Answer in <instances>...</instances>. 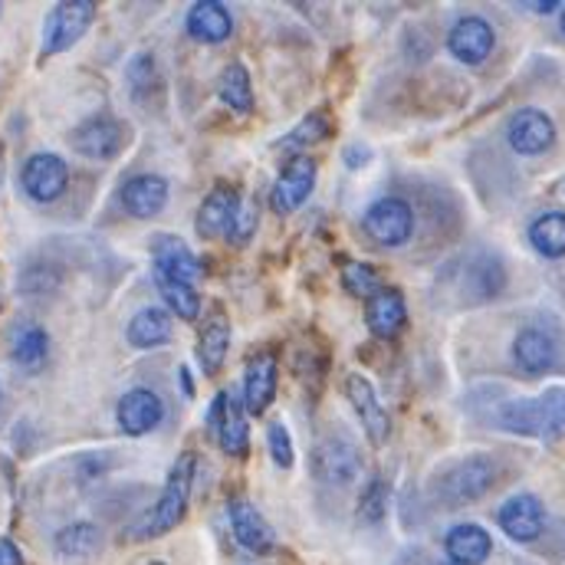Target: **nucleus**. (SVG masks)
<instances>
[{
  "label": "nucleus",
  "mask_w": 565,
  "mask_h": 565,
  "mask_svg": "<svg viewBox=\"0 0 565 565\" xmlns=\"http://www.w3.org/2000/svg\"><path fill=\"white\" fill-rule=\"evenodd\" d=\"M227 516H231V530H234V540L254 553V556H267L277 550V533L274 526L264 520V513L247 503V500H231L227 503Z\"/></svg>",
  "instance_id": "2eb2a0df"
},
{
  "label": "nucleus",
  "mask_w": 565,
  "mask_h": 565,
  "mask_svg": "<svg viewBox=\"0 0 565 565\" xmlns=\"http://www.w3.org/2000/svg\"><path fill=\"white\" fill-rule=\"evenodd\" d=\"M46 355H50V335L43 326H20L13 335H10V359L23 369V372H40L46 365Z\"/></svg>",
  "instance_id": "393cba45"
},
{
  "label": "nucleus",
  "mask_w": 565,
  "mask_h": 565,
  "mask_svg": "<svg viewBox=\"0 0 565 565\" xmlns=\"http://www.w3.org/2000/svg\"><path fill=\"white\" fill-rule=\"evenodd\" d=\"M329 116L326 113H309L296 129H292V136L286 139V145H292V148H309V145H316V141H322L329 136Z\"/></svg>",
  "instance_id": "f704fd0d"
},
{
  "label": "nucleus",
  "mask_w": 565,
  "mask_h": 565,
  "mask_svg": "<svg viewBox=\"0 0 565 565\" xmlns=\"http://www.w3.org/2000/svg\"><path fill=\"white\" fill-rule=\"evenodd\" d=\"M0 398H3V395H0Z\"/></svg>",
  "instance_id": "a18cd8bd"
},
{
  "label": "nucleus",
  "mask_w": 565,
  "mask_h": 565,
  "mask_svg": "<svg viewBox=\"0 0 565 565\" xmlns=\"http://www.w3.org/2000/svg\"><path fill=\"white\" fill-rule=\"evenodd\" d=\"M497 46V33L483 17H460L447 33V50L463 66H480Z\"/></svg>",
  "instance_id": "f8f14e48"
},
{
  "label": "nucleus",
  "mask_w": 565,
  "mask_h": 565,
  "mask_svg": "<svg viewBox=\"0 0 565 565\" xmlns=\"http://www.w3.org/2000/svg\"><path fill=\"white\" fill-rule=\"evenodd\" d=\"M559 23H563V33H565V7H563V20H559Z\"/></svg>",
  "instance_id": "79ce46f5"
},
{
  "label": "nucleus",
  "mask_w": 565,
  "mask_h": 565,
  "mask_svg": "<svg viewBox=\"0 0 565 565\" xmlns=\"http://www.w3.org/2000/svg\"><path fill=\"white\" fill-rule=\"evenodd\" d=\"M70 145L86 154V158H96V161H109L122 151L126 145V126L113 116H93L86 119L83 126L73 129Z\"/></svg>",
  "instance_id": "ddd939ff"
},
{
  "label": "nucleus",
  "mask_w": 565,
  "mask_h": 565,
  "mask_svg": "<svg viewBox=\"0 0 565 565\" xmlns=\"http://www.w3.org/2000/svg\"><path fill=\"white\" fill-rule=\"evenodd\" d=\"M312 191H316V161L306 154H296L280 171V178L270 191V204L277 214H292L309 201Z\"/></svg>",
  "instance_id": "9b49d317"
},
{
  "label": "nucleus",
  "mask_w": 565,
  "mask_h": 565,
  "mask_svg": "<svg viewBox=\"0 0 565 565\" xmlns=\"http://www.w3.org/2000/svg\"><path fill=\"white\" fill-rule=\"evenodd\" d=\"M151 257H154V274L171 277V280L194 286V282L201 280V274H204V264L198 260V254L181 237H171V234L151 237Z\"/></svg>",
  "instance_id": "dca6fc26"
},
{
  "label": "nucleus",
  "mask_w": 565,
  "mask_h": 565,
  "mask_svg": "<svg viewBox=\"0 0 565 565\" xmlns=\"http://www.w3.org/2000/svg\"><path fill=\"white\" fill-rule=\"evenodd\" d=\"M342 286L352 292V296H365L372 299L379 289H382V277L372 264H362V260H345L342 264Z\"/></svg>",
  "instance_id": "473e14b6"
},
{
  "label": "nucleus",
  "mask_w": 565,
  "mask_h": 565,
  "mask_svg": "<svg viewBox=\"0 0 565 565\" xmlns=\"http://www.w3.org/2000/svg\"><path fill=\"white\" fill-rule=\"evenodd\" d=\"M241 204H244V198L234 188H214L198 211V234L201 237H231Z\"/></svg>",
  "instance_id": "6ab92c4d"
},
{
  "label": "nucleus",
  "mask_w": 565,
  "mask_h": 565,
  "mask_svg": "<svg viewBox=\"0 0 565 565\" xmlns=\"http://www.w3.org/2000/svg\"><path fill=\"white\" fill-rule=\"evenodd\" d=\"M217 93H221L224 106H231L234 113H241V116L254 113V86H250V73H247L244 63H231L221 73Z\"/></svg>",
  "instance_id": "c756f323"
},
{
  "label": "nucleus",
  "mask_w": 565,
  "mask_h": 565,
  "mask_svg": "<svg viewBox=\"0 0 565 565\" xmlns=\"http://www.w3.org/2000/svg\"><path fill=\"white\" fill-rule=\"evenodd\" d=\"M151 565H158V563H151Z\"/></svg>",
  "instance_id": "c03bdc74"
},
{
  "label": "nucleus",
  "mask_w": 565,
  "mask_h": 565,
  "mask_svg": "<svg viewBox=\"0 0 565 565\" xmlns=\"http://www.w3.org/2000/svg\"><path fill=\"white\" fill-rule=\"evenodd\" d=\"M277 355L274 352H260L247 362V372H244V408L250 415H264L270 408V402L277 398Z\"/></svg>",
  "instance_id": "a211bd4d"
},
{
  "label": "nucleus",
  "mask_w": 565,
  "mask_h": 565,
  "mask_svg": "<svg viewBox=\"0 0 565 565\" xmlns=\"http://www.w3.org/2000/svg\"><path fill=\"white\" fill-rule=\"evenodd\" d=\"M103 550V530L96 523H70L56 533V553L63 559H89Z\"/></svg>",
  "instance_id": "cd10ccee"
},
{
  "label": "nucleus",
  "mask_w": 565,
  "mask_h": 565,
  "mask_svg": "<svg viewBox=\"0 0 565 565\" xmlns=\"http://www.w3.org/2000/svg\"><path fill=\"white\" fill-rule=\"evenodd\" d=\"M388 500H392L388 483L385 480H372L365 487V493L359 497V520L369 523V526H379L388 516Z\"/></svg>",
  "instance_id": "72a5a7b5"
},
{
  "label": "nucleus",
  "mask_w": 565,
  "mask_h": 565,
  "mask_svg": "<svg viewBox=\"0 0 565 565\" xmlns=\"http://www.w3.org/2000/svg\"><path fill=\"white\" fill-rule=\"evenodd\" d=\"M345 161H349L352 168H359V164L369 161V151H365V148H345Z\"/></svg>",
  "instance_id": "58836bf2"
},
{
  "label": "nucleus",
  "mask_w": 565,
  "mask_h": 565,
  "mask_svg": "<svg viewBox=\"0 0 565 565\" xmlns=\"http://www.w3.org/2000/svg\"><path fill=\"white\" fill-rule=\"evenodd\" d=\"M126 83H129V93L136 96V103H148L158 93V66L148 53L132 56V63L126 70Z\"/></svg>",
  "instance_id": "2f4dec72"
},
{
  "label": "nucleus",
  "mask_w": 565,
  "mask_h": 565,
  "mask_svg": "<svg viewBox=\"0 0 565 565\" xmlns=\"http://www.w3.org/2000/svg\"><path fill=\"white\" fill-rule=\"evenodd\" d=\"M497 424L520 437H543L563 440L565 437V385L546 388L536 398H513L497 412Z\"/></svg>",
  "instance_id": "f257e3e1"
},
{
  "label": "nucleus",
  "mask_w": 565,
  "mask_h": 565,
  "mask_svg": "<svg viewBox=\"0 0 565 565\" xmlns=\"http://www.w3.org/2000/svg\"><path fill=\"white\" fill-rule=\"evenodd\" d=\"M345 395H349V402H352V408H355V415H359V422L365 427V434H369V440L375 444V447H382L385 440H388V434H392V418H388V412H385V405L379 402V392H375V385L365 379V375H349L345 379Z\"/></svg>",
  "instance_id": "4468645a"
},
{
  "label": "nucleus",
  "mask_w": 565,
  "mask_h": 565,
  "mask_svg": "<svg viewBox=\"0 0 565 565\" xmlns=\"http://www.w3.org/2000/svg\"><path fill=\"white\" fill-rule=\"evenodd\" d=\"M434 565H454V563H434Z\"/></svg>",
  "instance_id": "37998d69"
},
{
  "label": "nucleus",
  "mask_w": 565,
  "mask_h": 565,
  "mask_svg": "<svg viewBox=\"0 0 565 565\" xmlns=\"http://www.w3.org/2000/svg\"><path fill=\"white\" fill-rule=\"evenodd\" d=\"M154 280H158V292H161L164 306H168L174 316H181V319H188V322L201 316V296H198V289H194L191 282L171 280V277H161V274H154Z\"/></svg>",
  "instance_id": "7c9ffc66"
},
{
  "label": "nucleus",
  "mask_w": 565,
  "mask_h": 565,
  "mask_svg": "<svg viewBox=\"0 0 565 565\" xmlns=\"http://www.w3.org/2000/svg\"><path fill=\"white\" fill-rule=\"evenodd\" d=\"M444 553H447V563L454 565H483L493 553V540L477 523H457L444 536Z\"/></svg>",
  "instance_id": "5701e85b"
},
{
  "label": "nucleus",
  "mask_w": 565,
  "mask_h": 565,
  "mask_svg": "<svg viewBox=\"0 0 565 565\" xmlns=\"http://www.w3.org/2000/svg\"><path fill=\"white\" fill-rule=\"evenodd\" d=\"M530 244L540 257L546 260H559L565 257V211H550L540 214L530 224Z\"/></svg>",
  "instance_id": "c85d7f7f"
},
{
  "label": "nucleus",
  "mask_w": 565,
  "mask_h": 565,
  "mask_svg": "<svg viewBox=\"0 0 565 565\" xmlns=\"http://www.w3.org/2000/svg\"><path fill=\"white\" fill-rule=\"evenodd\" d=\"M507 141L516 154H543L556 141V126L543 109H520L507 126Z\"/></svg>",
  "instance_id": "f3484780"
},
{
  "label": "nucleus",
  "mask_w": 565,
  "mask_h": 565,
  "mask_svg": "<svg viewBox=\"0 0 565 565\" xmlns=\"http://www.w3.org/2000/svg\"><path fill=\"white\" fill-rule=\"evenodd\" d=\"M0 565H23V553L7 536H0Z\"/></svg>",
  "instance_id": "4c0bfd02"
},
{
  "label": "nucleus",
  "mask_w": 565,
  "mask_h": 565,
  "mask_svg": "<svg viewBox=\"0 0 565 565\" xmlns=\"http://www.w3.org/2000/svg\"><path fill=\"white\" fill-rule=\"evenodd\" d=\"M231 352V326L224 316H214L204 329H201V339H198V359H201V369L204 375H217L224 359Z\"/></svg>",
  "instance_id": "bb28decb"
},
{
  "label": "nucleus",
  "mask_w": 565,
  "mask_h": 565,
  "mask_svg": "<svg viewBox=\"0 0 565 565\" xmlns=\"http://www.w3.org/2000/svg\"><path fill=\"white\" fill-rule=\"evenodd\" d=\"M493 483H497V460L490 454H470L437 470L430 480V493L444 507H467L477 503Z\"/></svg>",
  "instance_id": "7ed1b4c3"
},
{
  "label": "nucleus",
  "mask_w": 565,
  "mask_h": 565,
  "mask_svg": "<svg viewBox=\"0 0 565 565\" xmlns=\"http://www.w3.org/2000/svg\"><path fill=\"white\" fill-rule=\"evenodd\" d=\"M119 201H122L126 214H132L139 221H151L168 204V181L158 174H136L122 184Z\"/></svg>",
  "instance_id": "412c9836"
},
{
  "label": "nucleus",
  "mask_w": 565,
  "mask_h": 565,
  "mask_svg": "<svg viewBox=\"0 0 565 565\" xmlns=\"http://www.w3.org/2000/svg\"><path fill=\"white\" fill-rule=\"evenodd\" d=\"M526 10H536V13H553V10H559V3H553V0H546V3H523Z\"/></svg>",
  "instance_id": "ea45409f"
},
{
  "label": "nucleus",
  "mask_w": 565,
  "mask_h": 565,
  "mask_svg": "<svg viewBox=\"0 0 565 565\" xmlns=\"http://www.w3.org/2000/svg\"><path fill=\"white\" fill-rule=\"evenodd\" d=\"M191 480H194V454H181L178 463L171 467V473L164 480V490L154 500V507L129 526V540H154V536L171 533L188 513Z\"/></svg>",
  "instance_id": "f03ea898"
},
{
  "label": "nucleus",
  "mask_w": 565,
  "mask_h": 565,
  "mask_svg": "<svg viewBox=\"0 0 565 565\" xmlns=\"http://www.w3.org/2000/svg\"><path fill=\"white\" fill-rule=\"evenodd\" d=\"M362 227L382 247H405L415 237V211L405 198H379L365 211Z\"/></svg>",
  "instance_id": "39448f33"
},
{
  "label": "nucleus",
  "mask_w": 565,
  "mask_h": 565,
  "mask_svg": "<svg viewBox=\"0 0 565 565\" xmlns=\"http://www.w3.org/2000/svg\"><path fill=\"white\" fill-rule=\"evenodd\" d=\"M96 20V3L93 0H63L50 10L46 26H43V53H66L70 46H76L86 30Z\"/></svg>",
  "instance_id": "20e7f679"
},
{
  "label": "nucleus",
  "mask_w": 565,
  "mask_h": 565,
  "mask_svg": "<svg viewBox=\"0 0 565 565\" xmlns=\"http://www.w3.org/2000/svg\"><path fill=\"white\" fill-rule=\"evenodd\" d=\"M20 184H23L26 198H33L36 204H50V201L63 198V191L70 188V168L60 154L36 151L23 161Z\"/></svg>",
  "instance_id": "1a4fd4ad"
},
{
  "label": "nucleus",
  "mask_w": 565,
  "mask_h": 565,
  "mask_svg": "<svg viewBox=\"0 0 565 565\" xmlns=\"http://www.w3.org/2000/svg\"><path fill=\"white\" fill-rule=\"evenodd\" d=\"M362 473V454L345 437H326L312 450V477L326 487H352Z\"/></svg>",
  "instance_id": "0eeeda50"
},
{
  "label": "nucleus",
  "mask_w": 565,
  "mask_h": 565,
  "mask_svg": "<svg viewBox=\"0 0 565 565\" xmlns=\"http://www.w3.org/2000/svg\"><path fill=\"white\" fill-rule=\"evenodd\" d=\"M365 322L372 329V335L379 339H395L405 322H408V302L398 289L382 286L369 302H365Z\"/></svg>",
  "instance_id": "4be33fe9"
},
{
  "label": "nucleus",
  "mask_w": 565,
  "mask_h": 565,
  "mask_svg": "<svg viewBox=\"0 0 565 565\" xmlns=\"http://www.w3.org/2000/svg\"><path fill=\"white\" fill-rule=\"evenodd\" d=\"M267 447H270V457L277 467H292L296 454H292V440H289V430L282 424H270L267 430Z\"/></svg>",
  "instance_id": "c9c22d12"
},
{
  "label": "nucleus",
  "mask_w": 565,
  "mask_h": 565,
  "mask_svg": "<svg viewBox=\"0 0 565 565\" xmlns=\"http://www.w3.org/2000/svg\"><path fill=\"white\" fill-rule=\"evenodd\" d=\"M129 345L136 349H158L171 339V316L168 309H158V306H148V309H139L132 319H129Z\"/></svg>",
  "instance_id": "a878e982"
},
{
  "label": "nucleus",
  "mask_w": 565,
  "mask_h": 565,
  "mask_svg": "<svg viewBox=\"0 0 565 565\" xmlns=\"http://www.w3.org/2000/svg\"><path fill=\"white\" fill-rule=\"evenodd\" d=\"M184 26L198 43H224L234 33V17L217 0H198V3H191Z\"/></svg>",
  "instance_id": "b1692460"
},
{
  "label": "nucleus",
  "mask_w": 565,
  "mask_h": 565,
  "mask_svg": "<svg viewBox=\"0 0 565 565\" xmlns=\"http://www.w3.org/2000/svg\"><path fill=\"white\" fill-rule=\"evenodd\" d=\"M497 523L513 543H536L546 530V507L533 493H516L497 510Z\"/></svg>",
  "instance_id": "9d476101"
},
{
  "label": "nucleus",
  "mask_w": 565,
  "mask_h": 565,
  "mask_svg": "<svg viewBox=\"0 0 565 565\" xmlns=\"http://www.w3.org/2000/svg\"><path fill=\"white\" fill-rule=\"evenodd\" d=\"M559 355H563L559 335L546 329L543 322L523 326L513 339V362L523 375H533V379L550 375L559 365Z\"/></svg>",
  "instance_id": "423d86ee"
},
{
  "label": "nucleus",
  "mask_w": 565,
  "mask_h": 565,
  "mask_svg": "<svg viewBox=\"0 0 565 565\" xmlns=\"http://www.w3.org/2000/svg\"><path fill=\"white\" fill-rule=\"evenodd\" d=\"M0 178H3V154H0Z\"/></svg>",
  "instance_id": "a19ab883"
},
{
  "label": "nucleus",
  "mask_w": 565,
  "mask_h": 565,
  "mask_svg": "<svg viewBox=\"0 0 565 565\" xmlns=\"http://www.w3.org/2000/svg\"><path fill=\"white\" fill-rule=\"evenodd\" d=\"M257 204L250 201V198H244V204H241V214H237V224H234V234L227 237L231 244H237V247H244L250 237H254V231H257Z\"/></svg>",
  "instance_id": "e433bc0d"
},
{
  "label": "nucleus",
  "mask_w": 565,
  "mask_h": 565,
  "mask_svg": "<svg viewBox=\"0 0 565 565\" xmlns=\"http://www.w3.org/2000/svg\"><path fill=\"white\" fill-rule=\"evenodd\" d=\"M161 418H164V405L151 388H132L119 398L116 422L122 427V434H129V437H141V434L154 430Z\"/></svg>",
  "instance_id": "aec40b11"
},
{
  "label": "nucleus",
  "mask_w": 565,
  "mask_h": 565,
  "mask_svg": "<svg viewBox=\"0 0 565 565\" xmlns=\"http://www.w3.org/2000/svg\"><path fill=\"white\" fill-rule=\"evenodd\" d=\"M211 430L221 444L224 454L231 457H244L250 447V427H247V415H244V395L237 392H221L211 405Z\"/></svg>",
  "instance_id": "6e6552de"
}]
</instances>
